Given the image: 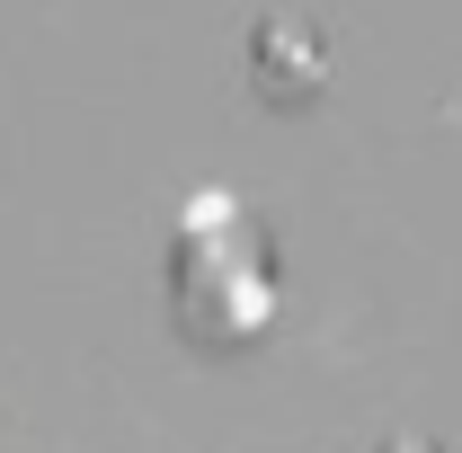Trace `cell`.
<instances>
[{"label": "cell", "mask_w": 462, "mask_h": 453, "mask_svg": "<svg viewBox=\"0 0 462 453\" xmlns=\"http://www.w3.org/2000/svg\"><path fill=\"white\" fill-rule=\"evenodd\" d=\"M249 71H258V89H267V98L302 107V98L329 80V54H320V36H311L302 18H267V27H258V45H249Z\"/></svg>", "instance_id": "6da1fadb"}, {"label": "cell", "mask_w": 462, "mask_h": 453, "mask_svg": "<svg viewBox=\"0 0 462 453\" xmlns=\"http://www.w3.org/2000/svg\"><path fill=\"white\" fill-rule=\"evenodd\" d=\"M383 453H436V445H427V436H392Z\"/></svg>", "instance_id": "7a4b0ae2"}]
</instances>
